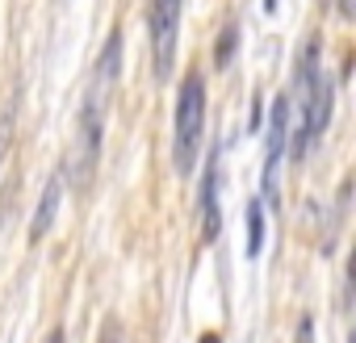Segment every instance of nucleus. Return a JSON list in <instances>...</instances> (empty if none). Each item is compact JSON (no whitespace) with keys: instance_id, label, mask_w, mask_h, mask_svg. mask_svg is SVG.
Segmentation results:
<instances>
[{"instance_id":"2","label":"nucleus","mask_w":356,"mask_h":343,"mask_svg":"<svg viewBox=\"0 0 356 343\" xmlns=\"http://www.w3.org/2000/svg\"><path fill=\"white\" fill-rule=\"evenodd\" d=\"M181 5L185 0H151L147 30H151V72L155 80L172 76L176 63V38H181Z\"/></svg>"},{"instance_id":"1","label":"nucleus","mask_w":356,"mask_h":343,"mask_svg":"<svg viewBox=\"0 0 356 343\" xmlns=\"http://www.w3.org/2000/svg\"><path fill=\"white\" fill-rule=\"evenodd\" d=\"M202 126H206V80L197 72L185 76L181 97H176V138H172V159L176 172H189L202 147Z\"/></svg>"},{"instance_id":"8","label":"nucleus","mask_w":356,"mask_h":343,"mask_svg":"<svg viewBox=\"0 0 356 343\" xmlns=\"http://www.w3.org/2000/svg\"><path fill=\"white\" fill-rule=\"evenodd\" d=\"M293 343H314V322L310 318H302V326H298V339Z\"/></svg>"},{"instance_id":"5","label":"nucleus","mask_w":356,"mask_h":343,"mask_svg":"<svg viewBox=\"0 0 356 343\" xmlns=\"http://www.w3.org/2000/svg\"><path fill=\"white\" fill-rule=\"evenodd\" d=\"M214 185H218V167H206V185H202V210H206V239H214V235H218V193H214Z\"/></svg>"},{"instance_id":"3","label":"nucleus","mask_w":356,"mask_h":343,"mask_svg":"<svg viewBox=\"0 0 356 343\" xmlns=\"http://www.w3.org/2000/svg\"><path fill=\"white\" fill-rule=\"evenodd\" d=\"M285 134H289V97H281V101L273 105V126H268V167H264V197H268V201H273V193H277V172H281Z\"/></svg>"},{"instance_id":"9","label":"nucleus","mask_w":356,"mask_h":343,"mask_svg":"<svg viewBox=\"0 0 356 343\" xmlns=\"http://www.w3.org/2000/svg\"><path fill=\"white\" fill-rule=\"evenodd\" d=\"M47 343H63V335H59V331H55V335H51V339H47Z\"/></svg>"},{"instance_id":"7","label":"nucleus","mask_w":356,"mask_h":343,"mask_svg":"<svg viewBox=\"0 0 356 343\" xmlns=\"http://www.w3.org/2000/svg\"><path fill=\"white\" fill-rule=\"evenodd\" d=\"M9 142H13V126H9V117H5V122H0V159H5Z\"/></svg>"},{"instance_id":"4","label":"nucleus","mask_w":356,"mask_h":343,"mask_svg":"<svg viewBox=\"0 0 356 343\" xmlns=\"http://www.w3.org/2000/svg\"><path fill=\"white\" fill-rule=\"evenodd\" d=\"M59 206H63V176H51L47 181V189H42V201H38V214H34V239H42L47 231H51V222H55V214H59Z\"/></svg>"},{"instance_id":"6","label":"nucleus","mask_w":356,"mask_h":343,"mask_svg":"<svg viewBox=\"0 0 356 343\" xmlns=\"http://www.w3.org/2000/svg\"><path fill=\"white\" fill-rule=\"evenodd\" d=\"M260 247H264V210H260V201H252L248 206V256L256 260Z\"/></svg>"}]
</instances>
